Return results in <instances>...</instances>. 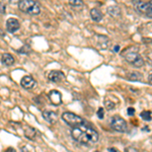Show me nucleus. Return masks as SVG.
<instances>
[{
	"mask_svg": "<svg viewBox=\"0 0 152 152\" xmlns=\"http://www.w3.org/2000/svg\"><path fill=\"white\" fill-rule=\"evenodd\" d=\"M123 57L126 59L127 62L134 65L135 67H142L144 65V59L142 56L137 52V49L134 47L128 48L123 52Z\"/></svg>",
	"mask_w": 152,
	"mask_h": 152,
	"instance_id": "2",
	"label": "nucleus"
},
{
	"mask_svg": "<svg viewBox=\"0 0 152 152\" xmlns=\"http://www.w3.org/2000/svg\"><path fill=\"white\" fill-rule=\"evenodd\" d=\"M5 28L7 29V31H9L10 34H13L19 29V28H20V23H19V21L16 18H10L6 20Z\"/></svg>",
	"mask_w": 152,
	"mask_h": 152,
	"instance_id": "7",
	"label": "nucleus"
},
{
	"mask_svg": "<svg viewBox=\"0 0 152 152\" xmlns=\"http://www.w3.org/2000/svg\"><path fill=\"white\" fill-rule=\"evenodd\" d=\"M0 7H1V14L3 15V14H5V4H4L3 0L0 1Z\"/></svg>",
	"mask_w": 152,
	"mask_h": 152,
	"instance_id": "22",
	"label": "nucleus"
},
{
	"mask_svg": "<svg viewBox=\"0 0 152 152\" xmlns=\"http://www.w3.org/2000/svg\"><path fill=\"white\" fill-rule=\"evenodd\" d=\"M26 147H23V150H21V152H28V150H26Z\"/></svg>",
	"mask_w": 152,
	"mask_h": 152,
	"instance_id": "29",
	"label": "nucleus"
},
{
	"mask_svg": "<svg viewBox=\"0 0 152 152\" xmlns=\"http://www.w3.org/2000/svg\"><path fill=\"white\" fill-rule=\"evenodd\" d=\"M96 115H97V117H99V119H104V110L102 109V107H99V109L97 110Z\"/></svg>",
	"mask_w": 152,
	"mask_h": 152,
	"instance_id": "21",
	"label": "nucleus"
},
{
	"mask_svg": "<svg viewBox=\"0 0 152 152\" xmlns=\"http://www.w3.org/2000/svg\"><path fill=\"white\" fill-rule=\"evenodd\" d=\"M71 136L72 138L79 143L86 146H91L99 141V133L91 128L88 125H85L84 123L79 125V126L73 127L71 131Z\"/></svg>",
	"mask_w": 152,
	"mask_h": 152,
	"instance_id": "1",
	"label": "nucleus"
},
{
	"mask_svg": "<svg viewBox=\"0 0 152 152\" xmlns=\"http://www.w3.org/2000/svg\"><path fill=\"white\" fill-rule=\"evenodd\" d=\"M18 8L20 11L29 15H38L41 12L40 4L35 0H21V2L18 4Z\"/></svg>",
	"mask_w": 152,
	"mask_h": 152,
	"instance_id": "3",
	"label": "nucleus"
},
{
	"mask_svg": "<svg viewBox=\"0 0 152 152\" xmlns=\"http://www.w3.org/2000/svg\"><path fill=\"white\" fill-rule=\"evenodd\" d=\"M20 2H21V0H9V3H10L11 5H18Z\"/></svg>",
	"mask_w": 152,
	"mask_h": 152,
	"instance_id": "23",
	"label": "nucleus"
},
{
	"mask_svg": "<svg viewBox=\"0 0 152 152\" xmlns=\"http://www.w3.org/2000/svg\"><path fill=\"white\" fill-rule=\"evenodd\" d=\"M62 120L65 122L66 124H68L71 127H76L79 126L84 123L83 119L81 117H79L78 115L74 114V113L71 112H65L62 114Z\"/></svg>",
	"mask_w": 152,
	"mask_h": 152,
	"instance_id": "5",
	"label": "nucleus"
},
{
	"mask_svg": "<svg viewBox=\"0 0 152 152\" xmlns=\"http://www.w3.org/2000/svg\"><path fill=\"white\" fill-rule=\"evenodd\" d=\"M5 152H16V150L14 148H7Z\"/></svg>",
	"mask_w": 152,
	"mask_h": 152,
	"instance_id": "25",
	"label": "nucleus"
},
{
	"mask_svg": "<svg viewBox=\"0 0 152 152\" xmlns=\"http://www.w3.org/2000/svg\"><path fill=\"white\" fill-rule=\"evenodd\" d=\"M90 18H91L92 20L95 21V23H99L102 19V11L97 8H92L91 10H90Z\"/></svg>",
	"mask_w": 152,
	"mask_h": 152,
	"instance_id": "16",
	"label": "nucleus"
},
{
	"mask_svg": "<svg viewBox=\"0 0 152 152\" xmlns=\"http://www.w3.org/2000/svg\"><path fill=\"white\" fill-rule=\"evenodd\" d=\"M68 3H69V5L72 6L73 8L80 9V8H83V7H84V3H83L82 0H69Z\"/></svg>",
	"mask_w": 152,
	"mask_h": 152,
	"instance_id": "18",
	"label": "nucleus"
},
{
	"mask_svg": "<svg viewBox=\"0 0 152 152\" xmlns=\"http://www.w3.org/2000/svg\"><path fill=\"white\" fill-rule=\"evenodd\" d=\"M48 78L50 81L52 82H55V83H58V82H61L65 79V74L62 72V71H59V70H53L49 73L48 75Z\"/></svg>",
	"mask_w": 152,
	"mask_h": 152,
	"instance_id": "9",
	"label": "nucleus"
},
{
	"mask_svg": "<svg viewBox=\"0 0 152 152\" xmlns=\"http://www.w3.org/2000/svg\"><path fill=\"white\" fill-rule=\"evenodd\" d=\"M127 79L131 81H141L143 79V74L138 71H132L127 74Z\"/></svg>",
	"mask_w": 152,
	"mask_h": 152,
	"instance_id": "13",
	"label": "nucleus"
},
{
	"mask_svg": "<svg viewBox=\"0 0 152 152\" xmlns=\"http://www.w3.org/2000/svg\"><path fill=\"white\" fill-rule=\"evenodd\" d=\"M109 152H118V150H116L115 148H109Z\"/></svg>",
	"mask_w": 152,
	"mask_h": 152,
	"instance_id": "28",
	"label": "nucleus"
},
{
	"mask_svg": "<svg viewBox=\"0 0 152 152\" xmlns=\"http://www.w3.org/2000/svg\"><path fill=\"white\" fill-rule=\"evenodd\" d=\"M48 96L53 104L59 105V104H62V95H61V94L58 91V90H55V89L51 90V91L49 92Z\"/></svg>",
	"mask_w": 152,
	"mask_h": 152,
	"instance_id": "10",
	"label": "nucleus"
},
{
	"mask_svg": "<svg viewBox=\"0 0 152 152\" xmlns=\"http://www.w3.org/2000/svg\"><path fill=\"white\" fill-rule=\"evenodd\" d=\"M104 105H105V107H107L109 111H112V110H114L115 109V102H113L112 100H105L104 102Z\"/></svg>",
	"mask_w": 152,
	"mask_h": 152,
	"instance_id": "20",
	"label": "nucleus"
},
{
	"mask_svg": "<svg viewBox=\"0 0 152 152\" xmlns=\"http://www.w3.org/2000/svg\"><path fill=\"white\" fill-rule=\"evenodd\" d=\"M1 62L2 64H4L5 66H11L14 64V58L12 57V55L8 53H4L1 56Z\"/></svg>",
	"mask_w": 152,
	"mask_h": 152,
	"instance_id": "14",
	"label": "nucleus"
},
{
	"mask_svg": "<svg viewBox=\"0 0 152 152\" xmlns=\"http://www.w3.org/2000/svg\"><path fill=\"white\" fill-rule=\"evenodd\" d=\"M151 116H152V114H151V112H149V111H143V112H141V114H140L141 119L144 120V121H151V119H152Z\"/></svg>",
	"mask_w": 152,
	"mask_h": 152,
	"instance_id": "19",
	"label": "nucleus"
},
{
	"mask_svg": "<svg viewBox=\"0 0 152 152\" xmlns=\"http://www.w3.org/2000/svg\"><path fill=\"white\" fill-rule=\"evenodd\" d=\"M37 130L33 127H26L24 128V136L29 140H35L37 137Z\"/></svg>",
	"mask_w": 152,
	"mask_h": 152,
	"instance_id": "15",
	"label": "nucleus"
},
{
	"mask_svg": "<svg viewBox=\"0 0 152 152\" xmlns=\"http://www.w3.org/2000/svg\"><path fill=\"white\" fill-rule=\"evenodd\" d=\"M20 85L26 89H33L34 87L37 85V81L34 79L33 76L31 75H26L21 78L20 80Z\"/></svg>",
	"mask_w": 152,
	"mask_h": 152,
	"instance_id": "8",
	"label": "nucleus"
},
{
	"mask_svg": "<svg viewBox=\"0 0 152 152\" xmlns=\"http://www.w3.org/2000/svg\"><path fill=\"white\" fill-rule=\"evenodd\" d=\"M43 117L48 123L50 124H55L58 121V116L55 112L52 111H44L43 112Z\"/></svg>",
	"mask_w": 152,
	"mask_h": 152,
	"instance_id": "11",
	"label": "nucleus"
},
{
	"mask_svg": "<svg viewBox=\"0 0 152 152\" xmlns=\"http://www.w3.org/2000/svg\"><path fill=\"white\" fill-rule=\"evenodd\" d=\"M111 127L116 132L124 133V132L127 131L128 125H127V122L125 121L123 118H121L120 116H114L111 119Z\"/></svg>",
	"mask_w": 152,
	"mask_h": 152,
	"instance_id": "6",
	"label": "nucleus"
},
{
	"mask_svg": "<svg viewBox=\"0 0 152 152\" xmlns=\"http://www.w3.org/2000/svg\"><path fill=\"white\" fill-rule=\"evenodd\" d=\"M107 13L114 18H121L122 15V11H121V8L118 7L116 5H113V6H110L107 7Z\"/></svg>",
	"mask_w": 152,
	"mask_h": 152,
	"instance_id": "12",
	"label": "nucleus"
},
{
	"mask_svg": "<svg viewBox=\"0 0 152 152\" xmlns=\"http://www.w3.org/2000/svg\"><path fill=\"white\" fill-rule=\"evenodd\" d=\"M133 6L138 13L144 14L147 18H152V0L143 2L141 0H133Z\"/></svg>",
	"mask_w": 152,
	"mask_h": 152,
	"instance_id": "4",
	"label": "nucleus"
},
{
	"mask_svg": "<svg viewBox=\"0 0 152 152\" xmlns=\"http://www.w3.org/2000/svg\"><path fill=\"white\" fill-rule=\"evenodd\" d=\"M97 44L102 49H107L109 47V44H110V40L107 36H97Z\"/></svg>",
	"mask_w": 152,
	"mask_h": 152,
	"instance_id": "17",
	"label": "nucleus"
},
{
	"mask_svg": "<svg viewBox=\"0 0 152 152\" xmlns=\"http://www.w3.org/2000/svg\"><path fill=\"white\" fill-rule=\"evenodd\" d=\"M119 50H120V46L119 45H116L114 47V52H119Z\"/></svg>",
	"mask_w": 152,
	"mask_h": 152,
	"instance_id": "26",
	"label": "nucleus"
},
{
	"mask_svg": "<svg viewBox=\"0 0 152 152\" xmlns=\"http://www.w3.org/2000/svg\"><path fill=\"white\" fill-rule=\"evenodd\" d=\"M127 113H128L129 116H134V114H135V110H134V107H129V109L127 110Z\"/></svg>",
	"mask_w": 152,
	"mask_h": 152,
	"instance_id": "24",
	"label": "nucleus"
},
{
	"mask_svg": "<svg viewBox=\"0 0 152 152\" xmlns=\"http://www.w3.org/2000/svg\"><path fill=\"white\" fill-rule=\"evenodd\" d=\"M148 81H149V83L152 85V74H150L149 75V77H148Z\"/></svg>",
	"mask_w": 152,
	"mask_h": 152,
	"instance_id": "27",
	"label": "nucleus"
}]
</instances>
